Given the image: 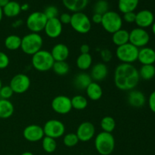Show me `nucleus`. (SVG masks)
I'll list each match as a JSON object with an SVG mask.
<instances>
[{
	"label": "nucleus",
	"instance_id": "nucleus-43",
	"mask_svg": "<svg viewBox=\"0 0 155 155\" xmlns=\"http://www.w3.org/2000/svg\"><path fill=\"white\" fill-rule=\"evenodd\" d=\"M62 24H70L71 20V15L69 13H63L58 18Z\"/></svg>",
	"mask_w": 155,
	"mask_h": 155
},
{
	"label": "nucleus",
	"instance_id": "nucleus-17",
	"mask_svg": "<svg viewBox=\"0 0 155 155\" xmlns=\"http://www.w3.org/2000/svg\"><path fill=\"white\" fill-rule=\"evenodd\" d=\"M54 61H66L70 54V49L64 43H58L54 45L50 51Z\"/></svg>",
	"mask_w": 155,
	"mask_h": 155
},
{
	"label": "nucleus",
	"instance_id": "nucleus-26",
	"mask_svg": "<svg viewBox=\"0 0 155 155\" xmlns=\"http://www.w3.org/2000/svg\"><path fill=\"white\" fill-rule=\"evenodd\" d=\"M15 107L9 100L0 98V119H8L13 115Z\"/></svg>",
	"mask_w": 155,
	"mask_h": 155
},
{
	"label": "nucleus",
	"instance_id": "nucleus-44",
	"mask_svg": "<svg viewBox=\"0 0 155 155\" xmlns=\"http://www.w3.org/2000/svg\"><path fill=\"white\" fill-rule=\"evenodd\" d=\"M101 21H102V15H99V14H95L94 13V15L92 17V21L94 24H101Z\"/></svg>",
	"mask_w": 155,
	"mask_h": 155
},
{
	"label": "nucleus",
	"instance_id": "nucleus-37",
	"mask_svg": "<svg viewBox=\"0 0 155 155\" xmlns=\"http://www.w3.org/2000/svg\"><path fill=\"white\" fill-rule=\"evenodd\" d=\"M43 13L45 14L48 20L51 19V18H58V9L55 6L50 5L45 9Z\"/></svg>",
	"mask_w": 155,
	"mask_h": 155
},
{
	"label": "nucleus",
	"instance_id": "nucleus-52",
	"mask_svg": "<svg viewBox=\"0 0 155 155\" xmlns=\"http://www.w3.org/2000/svg\"><path fill=\"white\" fill-rule=\"evenodd\" d=\"M2 80L0 79V89H2Z\"/></svg>",
	"mask_w": 155,
	"mask_h": 155
},
{
	"label": "nucleus",
	"instance_id": "nucleus-8",
	"mask_svg": "<svg viewBox=\"0 0 155 155\" xmlns=\"http://www.w3.org/2000/svg\"><path fill=\"white\" fill-rule=\"evenodd\" d=\"M48 18L42 12H34L29 15L26 20V26L30 33H39L44 30Z\"/></svg>",
	"mask_w": 155,
	"mask_h": 155
},
{
	"label": "nucleus",
	"instance_id": "nucleus-18",
	"mask_svg": "<svg viewBox=\"0 0 155 155\" xmlns=\"http://www.w3.org/2000/svg\"><path fill=\"white\" fill-rule=\"evenodd\" d=\"M108 74V68L104 62H99L93 65L91 69L90 77L94 82L104 80Z\"/></svg>",
	"mask_w": 155,
	"mask_h": 155
},
{
	"label": "nucleus",
	"instance_id": "nucleus-28",
	"mask_svg": "<svg viewBox=\"0 0 155 155\" xmlns=\"http://www.w3.org/2000/svg\"><path fill=\"white\" fill-rule=\"evenodd\" d=\"M139 0H118V8L123 14L134 12L138 7Z\"/></svg>",
	"mask_w": 155,
	"mask_h": 155
},
{
	"label": "nucleus",
	"instance_id": "nucleus-27",
	"mask_svg": "<svg viewBox=\"0 0 155 155\" xmlns=\"http://www.w3.org/2000/svg\"><path fill=\"white\" fill-rule=\"evenodd\" d=\"M4 45L8 50L16 51V50L21 48V38L18 35H9L5 39Z\"/></svg>",
	"mask_w": 155,
	"mask_h": 155
},
{
	"label": "nucleus",
	"instance_id": "nucleus-16",
	"mask_svg": "<svg viewBox=\"0 0 155 155\" xmlns=\"http://www.w3.org/2000/svg\"><path fill=\"white\" fill-rule=\"evenodd\" d=\"M154 22V14L149 10H142L136 13V23L138 27L145 29L152 26Z\"/></svg>",
	"mask_w": 155,
	"mask_h": 155
},
{
	"label": "nucleus",
	"instance_id": "nucleus-31",
	"mask_svg": "<svg viewBox=\"0 0 155 155\" xmlns=\"http://www.w3.org/2000/svg\"><path fill=\"white\" fill-rule=\"evenodd\" d=\"M71 104L73 109L77 110H83L88 106V100L85 96L82 95H74L71 98Z\"/></svg>",
	"mask_w": 155,
	"mask_h": 155
},
{
	"label": "nucleus",
	"instance_id": "nucleus-9",
	"mask_svg": "<svg viewBox=\"0 0 155 155\" xmlns=\"http://www.w3.org/2000/svg\"><path fill=\"white\" fill-rule=\"evenodd\" d=\"M42 128H43L45 136L56 139L64 136V124L57 119H51L48 120L45 122Z\"/></svg>",
	"mask_w": 155,
	"mask_h": 155
},
{
	"label": "nucleus",
	"instance_id": "nucleus-41",
	"mask_svg": "<svg viewBox=\"0 0 155 155\" xmlns=\"http://www.w3.org/2000/svg\"><path fill=\"white\" fill-rule=\"evenodd\" d=\"M136 13H135L134 12H127V13L124 14V17L122 18L128 24H132V23H135L136 21Z\"/></svg>",
	"mask_w": 155,
	"mask_h": 155
},
{
	"label": "nucleus",
	"instance_id": "nucleus-1",
	"mask_svg": "<svg viewBox=\"0 0 155 155\" xmlns=\"http://www.w3.org/2000/svg\"><path fill=\"white\" fill-rule=\"evenodd\" d=\"M139 71L132 64L121 63L115 68L114 82L120 90H133L139 84Z\"/></svg>",
	"mask_w": 155,
	"mask_h": 155
},
{
	"label": "nucleus",
	"instance_id": "nucleus-4",
	"mask_svg": "<svg viewBox=\"0 0 155 155\" xmlns=\"http://www.w3.org/2000/svg\"><path fill=\"white\" fill-rule=\"evenodd\" d=\"M54 60L50 51L41 49L32 55L31 64L33 68L39 72H46L52 69Z\"/></svg>",
	"mask_w": 155,
	"mask_h": 155
},
{
	"label": "nucleus",
	"instance_id": "nucleus-53",
	"mask_svg": "<svg viewBox=\"0 0 155 155\" xmlns=\"http://www.w3.org/2000/svg\"><path fill=\"white\" fill-rule=\"evenodd\" d=\"M8 155H15V154H8Z\"/></svg>",
	"mask_w": 155,
	"mask_h": 155
},
{
	"label": "nucleus",
	"instance_id": "nucleus-23",
	"mask_svg": "<svg viewBox=\"0 0 155 155\" xmlns=\"http://www.w3.org/2000/svg\"><path fill=\"white\" fill-rule=\"evenodd\" d=\"M92 82L90 75L86 73H80L77 74L74 79V85L80 90H86L89 84Z\"/></svg>",
	"mask_w": 155,
	"mask_h": 155
},
{
	"label": "nucleus",
	"instance_id": "nucleus-2",
	"mask_svg": "<svg viewBox=\"0 0 155 155\" xmlns=\"http://www.w3.org/2000/svg\"><path fill=\"white\" fill-rule=\"evenodd\" d=\"M43 39L39 33H30L21 38V49L27 55H33L42 49Z\"/></svg>",
	"mask_w": 155,
	"mask_h": 155
},
{
	"label": "nucleus",
	"instance_id": "nucleus-20",
	"mask_svg": "<svg viewBox=\"0 0 155 155\" xmlns=\"http://www.w3.org/2000/svg\"><path fill=\"white\" fill-rule=\"evenodd\" d=\"M138 61L142 65L154 64L155 63L154 49L150 47H143L139 50Z\"/></svg>",
	"mask_w": 155,
	"mask_h": 155
},
{
	"label": "nucleus",
	"instance_id": "nucleus-50",
	"mask_svg": "<svg viewBox=\"0 0 155 155\" xmlns=\"http://www.w3.org/2000/svg\"><path fill=\"white\" fill-rule=\"evenodd\" d=\"M21 155H34L32 152H30V151H25V152L22 153Z\"/></svg>",
	"mask_w": 155,
	"mask_h": 155
},
{
	"label": "nucleus",
	"instance_id": "nucleus-47",
	"mask_svg": "<svg viewBox=\"0 0 155 155\" xmlns=\"http://www.w3.org/2000/svg\"><path fill=\"white\" fill-rule=\"evenodd\" d=\"M11 0H0V7L3 8Z\"/></svg>",
	"mask_w": 155,
	"mask_h": 155
},
{
	"label": "nucleus",
	"instance_id": "nucleus-5",
	"mask_svg": "<svg viewBox=\"0 0 155 155\" xmlns=\"http://www.w3.org/2000/svg\"><path fill=\"white\" fill-rule=\"evenodd\" d=\"M101 24L106 32L113 34L117 30L122 29L123 18L117 12L108 11L102 15Z\"/></svg>",
	"mask_w": 155,
	"mask_h": 155
},
{
	"label": "nucleus",
	"instance_id": "nucleus-11",
	"mask_svg": "<svg viewBox=\"0 0 155 155\" xmlns=\"http://www.w3.org/2000/svg\"><path fill=\"white\" fill-rule=\"evenodd\" d=\"M52 110L58 114L65 115L69 114L73 109L71 98L67 95H57L52 99L51 103Z\"/></svg>",
	"mask_w": 155,
	"mask_h": 155
},
{
	"label": "nucleus",
	"instance_id": "nucleus-40",
	"mask_svg": "<svg viewBox=\"0 0 155 155\" xmlns=\"http://www.w3.org/2000/svg\"><path fill=\"white\" fill-rule=\"evenodd\" d=\"M100 56H101V58L102 59L103 61L109 62L111 61L112 58H113V54H112V52L109 49L104 48V49H102L101 51Z\"/></svg>",
	"mask_w": 155,
	"mask_h": 155
},
{
	"label": "nucleus",
	"instance_id": "nucleus-24",
	"mask_svg": "<svg viewBox=\"0 0 155 155\" xmlns=\"http://www.w3.org/2000/svg\"><path fill=\"white\" fill-rule=\"evenodd\" d=\"M112 42L117 46L125 45L130 42V32L120 29L112 34Z\"/></svg>",
	"mask_w": 155,
	"mask_h": 155
},
{
	"label": "nucleus",
	"instance_id": "nucleus-14",
	"mask_svg": "<svg viewBox=\"0 0 155 155\" xmlns=\"http://www.w3.org/2000/svg\"><path fill=\"white\" fill-rule=\"evenodd\" d=\"M23 136L28 142H37L43 139L45 134L42 127L36 124H31L24 128Z\"/></svg>",
	"mask_w": 155,
	"mask_h": 155
},
{
	"label": "nucleus",
	"instance_id": "nucleus-13",
	"mask_svg": "<svg viewBox=\"0 0 155 155\" xmlns=\"http://www.w3.org/2000/svg\"><path fill=\"white\" fill-rule=\"evenodd\" d=\"M76 134L80 142H89L95 136V127L91 122L85 121V122L81 123L77 127Z\"/></svg>",
	"mask_w": 155,
	"mask_h": 155
},
{
	"label": "nucleus",
	"instance_id": "nucleus-49",
	"mask_svg": "<svg viewBox=\"0 0 155 155\" xmlns=\"http://www.w3.org/2000/svg\"><path fill=\"white\" fill-rule=\"evenodd\" d=\"M3 15H4V14H3V9L2 8L0 7V22H1L2 20Z\"/></svg>",
	"mask_w": 155,
	"mask_h": 155
},
{
	"label": "nucleus",
	"instance_id": "nucleus-36",
	"mask_svg": "<svg viewBox=\"0 0 155 155\" xmlns=\"http://www.w3.org/2000/svg\"><path fill=\"white\" fill-rule=\"evenodd\" d=\"M109 5L106 0H98L93 7V12L95 14H99L103 15L106 12H108Z\"/></svg>",
	"mask_w": 155,
	"mask_h": 155
},
{
	"label": "nucleus",
	"instance_id": "nucleus-7",
	"mask_svg": "<svg viewBox=\"0 0 155 155\" xmlns=\"http://www.w3.org/2000/svg\"><path fill=\"white\" fill-rule=\"evenodd\" d=\"M70 24L74 31L80 34H86L92 28V21L86 14L82 12H75L71 15Z\"/></svg>",
	"mask_w": 155,
	"mask_h": 155
},
{
	"label": "nucleus",
	"instance_id": "nucleus-46",
	"mask_svg": "<svg viewBox=\"0 0 155 155\" xmlns=\"http://www.w3.org/2000/svg\"><path fill=\"white\" fill-rule=\"evenodd\" d=\"M23 24V21H21V20H18V21H15V22L13 23V24H12V27H21V25H22Z\"/></svg>",
	"mask_w": 155,
	"mask_h": 155
},
{
	"label": "nucleus",
	"instance_id": "nucleus-3",
	"mask_svg": "<svg viewBox=\"0 0 155 155\" xmlns=\"http://www.w3.org/2000/svg\"><path fill=\"white\" fill-rule=\"evenodd\" d=\"M95 148L100 155H110L115 148V139L112 133L101 132L95 139Z\"/></svg>",
	"mask_w": 155,
	"mask_h": 155
},
{
	"label": "nucleus",
	"instance_id": "nucleus-32",
	"mask_svg": "<svg viewBox=\"0 0 155 155\" xmlns=\"http://www.w3.org/2000/svg\"><path fill=\"white\" fill-rule=\"evenodd\" d=\"M100 126L103 132L112 133L116 128V121L112 117L106 116L101 119Z\"/></svg>",
	"mask_w": 155,
	"mask_h": 155
},
{
	"label": "nucleus",
	"instance_id": "nucleus-54",
	"mask_svg": "<svg viewBox=\"0 0 155 155\" xmlns=\"http://www.w3.org/2000/svg\"><path fill=\"white\" fill-rule=\"evenodd\" d=\"M154 51H155V49H154Z\"/></svg>",
	"mask_w": 155,
	"mask_h": 155
},
{
	"label": "nucleus",
	"instance_id": "nucleus-38",
	"mask_svg": "<svg viewBox=\"0 0 155 155\" xmlns=\"http://www.w3.org/2000/svg\"><path fill=\"white\" fill-rule=\"evenodd\" d=\"M14 92L10 87V86H5L2 87L0 89V98L2 99H7L9 100L13 95Z\"/></svg>",
	"mask_w": 155,
	"mask_h": 155
},
{
	"label": "nucleus",
	"instance_id": "nucleus-10",
	"mask_svg": "<svg viewBox=\"0 0 155 155\" xmlns=\"http://www.w3.org/2000/svg\"><path fill=\"white\" fill-rule=\"evenodd\" d=\"M30 84V79L27 74H18L12 77L9 86L13 90L14 93L23 94L29 90Z\"/></svg>",
	"mask_w": 155,
	"mask_h": 155
},
{
	"label": "nucleus",
	"instance_id": "nucleus-21",
	"mask_svg": "<svg viewBox=\"0 0 155 155\" xmlns=\"http://www.w3.org/2000/svg\"><path fill=\"white\" fill-rule=\"evenodd\" d=\"M86 93L88 98L92 101L101 99L103 95L102 87L97 82L92 81L86 89Z\"/></svg>",
	"mask_w": 155,
	"mask_h": 155
},
{
	"label": "nucleus",
	"instance_id": "nucleus-42",
	"mask_svg": "<svg viewBox=\"0 0 155 155\" xmlns=\"http://www.w3.org/2000/svg\"><path fill=\"white\" fill-rule=\"evenodd\" d=\"M148 106L153 113L155 114V91H153L148 97Z\"/></svg>",
	"mask_w": 155,
	"mask_h": 155
},
{
	"label": "nucleus",
	"instance_id": "nucleus-51",
	"mask_svg": "<svg viewBox=\"0 0 155 155\" xmlns=\"http://www.w3.org/2000/svg\"><path fill=\"white\" fill-rule=\"evenodd\" d=\"M151 30H152L153 33H154V35L155 36V21L154 22V24H152V26H151Z\"/></svg>",
	"mask_w": 155,
	"mask_h": 155
},
{
	"label": "nucleus",
	"instance_id": "nucleus-45",
	"mask_svg": "<svg viewBox=\"0 0 155 155\" xmlns=\"http://www.w3.org/2000/svg\"><path fill=\"white\" fill-rule=\"evenodd\" d=\"M80 54H89L90 51V46L88 44H83L80 46Z\"/></svg>",
	"mask_w": 155,
	"mask_h": 155
},
{
	"label": "nucleus",
	"instance_id": "nucleus-35",
	"mask_svg": "<svg viewBox=\"0 0 155 155\" xmlns=\"http://www.w3.org/2000/svg\"><path fill=\"white\" fill-rule=\"evenodd\" d=\"M79 142L80 141H79L78 137H77L76 133H71L64 136L63 143L65 146L68 147V148H72V147L76 146Z\"/></svg>",
	"mask_w": 155,
	"mask_h": 155
},
{
	"label": "nucleus",
	"instance_id": "nucleus-19",
	"mask_svg": "<svg viewBox=\"0 0 155 155\" xmlns=\"http://www.w3.org/2000/svg\"><path fill=\"white\" fill-rule=\"evenodd\" d=\"M127 101L128 104L131 107H136V108H140L143 107L146 102V98H145V94L139 90H133L130 91L127 97Z\"/></svg>",
	"mask_w": 155,
	"mask_h": 155
},
{
	"label": "nucleus",
	"instance_id": "nucleus-6",
	"mask_svg": "<svg viewBox=\"0 0 155 155\" xmlns=\"http://www.w3.org/2000/svg\"><path fill=\"white\" fill-rule=\"evenodd\" d=\"M139 50V48L128 42L125 45L118 46L115 51V54L117 58L121 63L133 64V63L138 61Z\"/></svg>",
	"mask_w": 155,
	"mask_h": 155
},
{
	"label": "nucleus",
	"instance_id": "nucleus-33",
	"mask_svg": "<svg viewBox=\"0 0 155 155\" xmlns=\"http://www.w3.org/2000/svg\"><path fill=\"white\" fill-rule=\"evenodd\" d=\"M42 146L44 151L48 153V154H51V153L55 151L56 148H57V142H56L55 139H52V138L44 136L43 139H42Z\"/></svg>",
	"mask_w": 155,
	"mask_h": 155
},
{
	"label": "nucleus",
	"instance_id": "nucleus-30",
	"mask_svg": "<svg viewBox=\"0 0 155 155\" xmlns=\"http://www.w3.org/2000/svg\"><path fill=\"white\" fill-rule=\"evenodd\" d=\"M140 79L144 80H151L155 77V67L154 64L142 65L139 71Z\"/></svg>",
	"mask_w": 155,
	"mask_h": 155
},
{
	"label": "nucleus",
	"instance_id": "nucleus-39",
	"mask_svg": "<svg viewBox=\"0 0 155 155\" xmlns=\"http://www.w3.org/2000/svg\"><path fill=\"white\" fill-rule=\"evenodd\" d=\"M10 64V59L8 54L0 51V70H4L8 67Z\"/></svg>",
	"mask_w": 155,
	"mask_h": 155
},
{
	"label": "nucleus",
	"instance_id": "nucleus-48",
	"mask_svg": "<svg viewBox=\"0 0 155 155\" xmlns=\"http://www.w3.org/2000/svg\"><path fill=\"white\" fill-rule=\"evenodd\" d=\"M29 5L27 4V3H24V4H23L22 5H21V11H24V12H26V11H27L29 9Z\"/></svg>",
	"mask_w": 155,
	"mask_h": 155
},
{
	"label": "nucleus",
	"instance_id": "nucleus-29",
	"mask_svg": "<svg viewBox=\"0 0 155 155\" xmlns=\"http://www.w3.org/2000/svg\"><path fill=\"white\" fill-rule=\"evenodd\" d=\"M77 66L80 71H87L92 67V57L90 54H80L77 58Z\"/></svg>",
	"mask_w": 155,
	"mask_h": 155
},
{
	"label": "nucleus",
	"instance_id": "nucleus-25",
	"mask_svg": "<svg viewBox=\"0 0 155 155\" xmlns=\"http://www.w3.org/2000/svg\"><path fill=\"white\" fill-rule=\"evenodd\" d=\"M2 9L4 15L8 18H15L18 16L21 12V5L15 0H11Z\"/></svg>",
	"mask_w": 155,
	"mask_h": 155
},
{
	"label": "nucleus",
	"instance_id": "nucleus-12",
	"mask_svg": "<svg viewBox=\"0 0 155 155\" xmlns=\"http://www.w3.org/2000/svg\"><path fill=\"white\" fill-rule=\"evenodd\" d=\"M150 41V35L145 29L136 27L130 32V43L138 48L145 47Z\"/></svg>",
	"mask_w": 155,
	"mask_h": 155
},
{
	"label": "nucleus",
	"instance_id": "nucleus-22",
	"mask_svg": "<svg viewBox=\"0 0 155 155\" xmlns=\"http://www.w3.org/2000/svg\"><path fill=\"white\" fill-rule=\"evenodd\" d=\"M89 0H62L64 6L71 12H82L87 6Z\"/></svg>",
	"mask_w": 155,
	"mask_h": 155
},
{
	"label": "nucleus",
	"instance_id": "nucleus-15",
	"mask_svg": "<svg viewBox=\"0 0 155 155\" xmlns=\"http://www.w3.org/2000/svg\"><path fill=\"white\" fill-rule=\"evenodd\" d=\"M63 31V24L61 23L58 18H51L47 21L44 32L48 37L56 39L61 35Z\"/></svg>",
	"mask_w": 155,
	"mask_h": 155
},
{
	"label": "nucleus",
	"instance_id": "nucleus-34",
	"mask_svg": "<svg viewBox=\"0 0 155 155\" xmlns=\"http://www.w3.org/2000/svg\"><path fill=\"white\" fill-rule=\"evenodd\" d=\"M52 70L57 75L64 76L69 73L70 66L66 61H54Z\"/></svg>",
	"mask_w": 155,
	"mask_h": 155
}]
</instances>
